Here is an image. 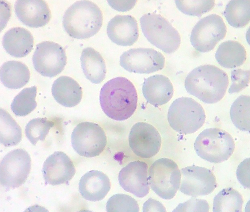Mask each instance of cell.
Listing matches in <instances>:
<instances>
[{
  "instance_id": "13",
  "label": "cell",
  "mask_w": 250,
  "mask_h": 212,
  "mask_svg": "<svg viewBox=\"0 0 250 212\" xmlns=\"http://www.w3.org/2000/svg\"><path fill=\"white\" fill-rule=\"evenodd\" d=\"M179 190L184 194L196 197L212 193L217 186L214 175L209 169L192 165L182 168Z\"/></svg>"
},
{
  "instance_id": "6",
  "label": "cell",
  "mask_w": 250,
  "mask_h": 212,
  "mask_svg": "<svg viewBox=\"0 0 250 212\" xmlns=\"http://www.w3.org/2000/svg\"><path fill=\"white\" fill-rule=\"evenodd\" d=\"M140 21L144 35L153 45L168 54L174 52L179 48V33L164 17L149 13L143 15Z\"/></svg>"
},
{
  "instance_id": "33",
  "label": "cell",
  "mask_w": 250,
  "mask_h": 212,
  "mask_svg": "<svg viewBox=\"0 0 250 212\" xmlns=\"http://www.w3.org/2000/svg\"><path fill=\"white\" fill-rule=\"evenodd\" d=\"M106 209L108 212L139 211L136 200L124 194H117L110 197L107 203Z\"/></svg>"
},
{
  "instance_id": "23",
  "label": "cell",
  "mask_w": 250,
  "mask_h": 212,
  "mask_svg": "<svg viewBox=\"0 0 250 212\" xmlns=\"http://www.w3.org/2000/svg\"><path fill=\"white\" fill-rule=\"evenodd\" d=\"M81 67L86 78L92 83H100L106 73L105 61L101 54L91 47L83 49L80 58Z\"/></svg>"
},
{
  "instance_id": "28",
  "label": "cell",
  "mask_w": 250,
  "mask_h": 212,
  "mask_svg": "<svg viewBox=\"0 0 250 212\" xmlns=\"http://www.w3.org/2000/svg\"><path fill=\"white\" fill-rule=\"evenodd\" d=\"M243 200L238 191L229 187L224 188L214 197L213 211L214 212H240L242 210Z\"/></svg>"
},
{
  "instance_id": "30",
  "label": "cell",
  "mask_w": 250,
  "mask_h": 212,
  "mask_svg": "<svg viewBox=\"0 0 250 212\" xmlns=\"http://www.w3.org/2000/svg\"><path fill=\"white\" fill-rule=\"evenodd\" d=\"M36 86L25 88L14 98L11 105V110L16 116H24L32 112L37 106L35 98Z\"/></svg>"
},
{
  "instance_id": "8",
  "label": "cell",
  "mask_w": 250,
  "mask_h": 212,
  "mask_svg": "<svg viewBox=\"0 0 250 212\" xmlns=\"http://www.w3.org/2000/svg\"><path fill=\"white\" fill-rule=\"evenodd\" d=\"M31 167V157L26 150L18 149L11 151L0 163L1 185L7 190L19 187L27 180Z\"/></svg>"
},
{
  "instance_id": "15",
  "label": "cell",
  "mask_w": 250,
  "mask_h": 212,
  "mask_svg": "<svg viewBox=\"0 0 250 212\" xmlns=\"http://www.w3.org/2000/svg\"><path fill=\"white\" fill-rule=\"evenodd\" d=\"M148 165L144 162H131L120 170L118 181L126 191L136 197L142 198L149 192L148 179Z\"/></svg>"
},
{
  "instance_id": "22",
  "label": "cell",
  "mask_w": 250,
  "mask_h": 212,
  "mask_svg": "<svg viewBox=\"0 0 250 212\" xmlns=\"http://www.w3.org/2000/svg\"><path fill=\"white\" fill-rule=\"evenodd\" d=\"M53 96L61 105L67 107H74L81 101L82 88L73 78L61 76L56 80L52 88Z\"/></svg>"
},
{
  "instance_id": "24",
  "label": "cell",
  "mask_w": 250,
  "mask_h": 212,
  "mask_svg": "<svg viewBox=\"0 0 250 212\" xmlns=\"http://www.w3.org/2000/svg\"><path fill=\"white\" fill-rule=\"evenodd\" d=\"M0 79L6 87L19 89L29 82L30 73L27 66L21 62L14 60L4 63L0 68Z\"/></svg>"
},
{
  "instance_id": "27",
  "label": "cell",
  "mask_w": 250,
  "mask_h": 212,
  "mask_svg": "<svg viewBox=\"0 0 250 212\" xmlns=\"http://www.w3.org/2000/svg\"><path fill=\"white\" fill-rule=\"evenodd\" d=\"M0 116L1 143L5 147L17 145L22 139L21 129L11 115L1 108Z\"/></svg>"
},
{
  "instance_id": "16",
  "label": "cell",
  "mask_w": 250,
  "mask_h": 212,
  "mask_svg": "<svg viewBox=\"0 0 250 212\" xmlns=\"http://www.w3.org/2000/svg\"><path fill=\"white\" fill-rule=\"evenodd\" d=\"M42 173L46 185H56L68 184L74 176L75 169L69 157L64 152L57 151L46 159Z\"/></svg>"
},
{
  "instance_id": "5",
  "label": "cell",
  "mask_w": 250,
  "mask_h": 212,
  "mask_svg": "<svg viewBox=\"0 0 250 212\" xmlns=\"http://www.w3.org/2000/svg\"><path fill=\"white\" fill-rule=\"evenodd\" d=\"M205 119V112L201 104L188 97L175 99L168 114V121L172 128L185 134L196 132L202 126Z\"/></svg>"
},
{
  "instance_id": "14",
  "label": "cell",
  "mask_w": 250,
  "mask_h": 212,
  "mask_svg": "<svg viewBox=\"0 0 250 212\" xmlns=\"http://www.w3.org/2000/svg\"><path fill=\"white\" fill-rule=\"evenodd\" d=\"M128 140L133 153L143 158H150L155 155L161 145V139L158 131L152 125L145 122H138L133 126Z\"/></svg>"
},
{
  "instance_id": "20",
  "label": "cell",
  "mask_w": 250,
  "mask_h": 212,
  "mask_svg": "<svg viewBox=\"0 0 250 212\" xmlns=\"http://www.w3.org/2000/svg\"><path fill=\"white\" fill-rule=\"evenodd\" d=\"M142 92L148 103L158 107L170 101L173 95V88L168 77L157 74L145 79Z\"/></svg>"
},
{
  "instance_id": "29",
  "label": "cell",
  "mask_w": 250,
  "mask_h": 212,
  "mask_svg": "<svg viewBox=\"0 0 250 212\" xmlns=\"http://www.w3.org/2000/svg\"><path fill=\"white\" fill-rule=\"evenodd\" d=\"M250 96H239L231 105L230 114L235 126L244 131H250Z\"/></svg>"
},
{
  "instance_id": "9",
  "label": "cell",
  "mask_w": 250,
  "mask_h": 212,
  "mask_svg": "<svg viewBox=\"0 0 250 212\" xmlns=\"http://www.w3.org/2000/svg\"><path fill=\"white\" fill-rule=\"evenodd\" d=\"M105 133L98 124L82 122L74 129L71 134L72 145L80 155L87 158L99 155L107 144Z\"/></svg>"
},
{
  "instance_id": "2",
  "label": "cell",
  "mask_w": 250,
  "mask_h": 212,
  "mask_svg": "<svg viewBox=\"0 0 250 212\" xmlns=\"http://www.w3.org/2000/svg\"><path fill=\"white\" fill-rule=\"evenodd\" d=\"M229 83L227 74L218 67L207 64L198 67L190 72L185 81L189 94L204 103L212 104L224 96Z\"/></svg>"
},
{
  "instance_id": "31",
  "label": "cell",
  "mask_w": 250,
  "mask_h": 212,
  "mask_svg": "<svg viewBox=\"0 0 250 212\" xmlns=\"http://www.w3.org/2000/svg\"><path fill=\"white\" fill-rule=\"evenodd\" d=\"M54 125L46 118H36L31 120L25 129L26 136L31 143L35 145L38 140L44 141L49 130Z\"/></svg>"
},
{
  "instance_id": "34",
  "label": "cell",
  "mask_w": 250,
  "mask_h": 212,
  "mask_svg": "<svg viewBox=\"0 0 250 212\" xmlns=\"http://www.w3.org/2000/svg\"><path fill=\"white\" fill-rule=\"evenodd\" d=\"M232 84L229 88L230 93H238L247 87L249 82L250 70L238 69L232 71Z\"/></svg>"
},
{
  "instance_id": "3",
  "label": "cell",
  "mask_w": 250,
  "mask_h": 212,
  "mask_svg": "<svg viewBox=\"0 0 250 212\" xmlns=\"http://www.w3.org/2000/svg\"><path fill=\"white\" fill-rule=\"evenodd\" d=\"M102 12L98 7L89 1L76 2L66 10L63 25L71 37L76 39L89 38L96 34L102 27Z\"/></svg>"
},
{
  "instance_id": "36",
  "label": "cell",
  "mask_w": 250,
  "mask_h": 212,
  "mask_svg": "<svg viewBox=\"0 0 250 212\" xmlns=\"http://www.w3.org/2000/svg\"><path fill=\"white\" fill-rule=\"evenodd\" d=\"M250 159H244L238 166L236 171L238 180L244 187H250Z\"/></svg>"
},
{
  "instance_id": "17",
  "label": "cell",
  "mask_w": 250,
  "mask_h": 212,
  "mask_svg": "<svg viewBox=\"0 0 250 212\" xmlns=\"http://www.w3.org/2000/svg\"><path fill=\"white\" fill-rule=\"evenodd\" d=\"M19 20L31 28L43 26L49 22L51 12L46 2L42 0H19L14 6Z\"/></svg>"
},
{
  "instance_id": "19",
  "label": "cell",
  "mask_w": 250,
  "mask_h": 212,
  "mask_svg": "<svg viewBox=\"0 0 250 212\" xmlns=\"http://www.w3.org/2000/svg\"><path fill=\"white\" fill-rule=\"evenodd\" d=\"M111 188L108 177L101 171L92 170L81 178L79 183V191L85 199L91 201L102 200Z\"/></svg>"
},
{
  "instance_id": "18",
  "label": "cell",
  "mask_w": 250,
  "mask_h": 212,
  "mask_svg": "<svg viewBox=\"0 0 250 212\" xmlns=\"http://www.w3.org/2000/svg\"><path fill=\"white\" fill-rule=\"evenodd\" d=\"M107 32L111 41L122 46L132 45L139 36L137 21L130 15L115 16L109 22Z\"/></svg>"
},
{
  "instance_id": "38",
  "label": "cell",
  "mask_w": 250,
  "mask_h": 212,
  "mask_svg": "<svg viewBox=\"0 0 250 212\" xmlns=\"http://www.w3.org/2000/svg\"><path fill=\"white\" fill-rule=\"evenodd\" d=\"M143 212H166L163 205L159 202L150 198L143 204Z\"/></svg>"
},
{
  "instance_id": "10",
  "label": "cell",
  "mask_w": 250,
  "mask_h": 212,
  "mask_svg": "<svg viewBox=\"0 0 250 212\" xmlns=\"http://www.w3.org/2000/svg\"><path fill=\"white\" fill-rule=\"evenodd\" d=\"M226 25L222 17L212 14L199 20L192 31L190 40L193 47L201 53L212 50L225 37Z\"/></svg>"
},
{
  "instance_id": "11",
  "label": "cell",
  "mask_w": 250,
  "mask_h": 212,
  "mask_svg": "<svg viewBox=\"0 0 250 212\" xmlns=\"http://www.w3.org/2000/svg\"><path fill=\"white\" fill-rule=\"evenodd\" d=\"M65 49L60 45L51 41L38 44L32 57L35 70L42 75L52 78L60 73L67 63Z\"/></svg>"
},
{
  "instance_id": "4",
  "label": "cell",
  "mask_w": 250,
  "mask_h": 212,
  "mask_svg": "<svg viewBox=\"0 0 250 212\" xmlns=\"http://www.w3.org/2000/svg\"><path fill=\"white\" fill-rule=\"evenodd\" d=\"M197 155L202 159L213 163L227 160L232 155L235 143L231 135L217 128L207 129L197 136L194 143Z\"/></svg>"
},
{
  "instance_id": "26",
  "label": "cell",
  "mask_w": 250,
  "mask_h": 212,
  "mask_svg": "<svg viewBox=\"0 0 250 212\" xmlns=\"http://www.w3.org/2000/svg\"><path fill=\"white\" fill-rule=\"evenodd\" d=\"M222 14L231 26L236 28L244 27L250 21V1L231 0Z\"/></svg>"
},
{
  "instance_id": "12",
  "label": "cell",
  "mask_w": 250,
  "mask_h": 212,
  "mask_svg": "<svg viewBox=\"0 0 250 212\" xmlns=\"http://www.w3.org/2000/svg\"><path fill=\"white\" fill-rule=\"evenodd\" d=\"M165 58L160 52L148 48H131L120 57V65L129 72L149 73L163 69Z\"/></svg>"
},
{
  "instance_id": "7",
  "label": "cell",
  "mask_w": 250,
  "mask_h": 212,
  "mask_svg": "<svg viewBox=\"0 0 250 212\" xmlns=\"http://www.w3.org/2000/svg\"><path fill=\"white\" fill-rule=\"evenodd\" d=\"M181 174L177 164L168 158L158 159L151 166L148 179L151 189L162 199H172L179 189Z\"/></svg>"
},
{
  "instance_id": "21",
  "label": "cell",
  "mask_w": 250,
  "mask_h": 212,
  "mask_svg": "<svg viewBox=\"0 0 250 212\" xmlns=\"http://www.w3.org/2000/svg\"><path fill=\"white\" fill-rule=\"evenodd\" d=\"M33 43L32 34L21 27L10 28L2 38V44L6 51L16 58H22L28 54L33 49Z\"/></svg>"
},
{
  "instance_id": "32",
  "label": "cell",
  "mask_w": 250,
  "mask_h": 212,
  "mask_svg": "<svg viewBox=\"0 0 250 212\" xmlns=\"http://www.w3.org/2000/svg\"><path fill=\"white\" fill-rule=\"evenodd\" d=\"M178 9L185 14L201 16L212 10L215 5L214 0H175Z\"/></svg>"
},
{
  "instance_id": "1",
  "label": "cell",
  "mask_w": 250,
  "mask_h": 212,
  "mask_svg": "<svg viewBox=\"0 0 250 212\" xmlns=\"http://www.w3.org/2000/svg\"><path fill=\"white\" fill-rule=\"evenodd\" d=\"M102 109L109 118L117 121L128 119L137 106L138 95L133 83L126 78L119 77L106 83L100 92Z\"/></svg>"
},
{
  "instance_id": "25",
  "label": "cell",
  "mask_w": 250,
  "mask_h": 212,
  "mask_svg": "<svg viewBox=\"0 0 250 212\" xmlns=\"http://www.w3.org/2000/svg\"><path fill=\"white\" fill-rule=\"evenodd\" d=\"M218 63L228 68H234L243 64L247 58L244 47L238 42L228 40L222 43L215 54Z\"/></svg>"
},
{
  "instance_id": "37",
  "label": "cell",
  "mask_w": 250,
  "mask_h": 212,
  "mask_svg": "<svg viewBox=\"0 0 250 212\" xmlns=\"http://www.w3.org/2000/svg\"><path fill=\"white\" fill-rule=\"evenodd\" d=\"M136 0H108L109 5L118 11H128L135 5Z\"/></svg>"
},
{
  "instance_id": "35",
  "label": "cell",
  "mask_w": 250,
  "mask_h": 212,
  "mask_svg": "<svg viewBox=\"0 0 250 212\" xmlns=\"http://www.w3.org/2000/svg\"><path fill=\"white\" fill-rule=\"evenodd\" d=\"M209 205L206 200L191 198L180 203L173 212H208Z\"/></svg>"
}]
</instances>
